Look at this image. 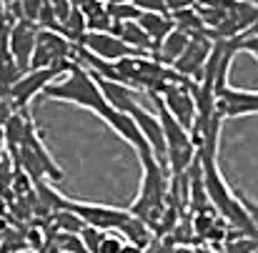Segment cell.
Here are the masks:
<instances>
[{"label": "cell", "mask_w": 258, "mask_h": 253, "mask_svg": "<svg viewBox=\"0 0 258 253\" xmlns=\"http://www.w3.org/2000/svg\"><path fill=\"white\" fill-rule=\"evenodd\" d=\"M43 98L86 108L93 115H98L100 120H105V115L113 110L110 103L105 100V95H103L98 81L88 73L86 68H81L78 63L71 68V73H68L66 78H60V81H55L53 85H48L45 93H43Z\"/></svg>", "instance_id": "1"}, {"label": "cell", "mask_w": 258, "mask_h": 253, "mask_svg": "<svg viewBox=\"0 0 258 253\" xmlns=\"http://www.w3.org/2000/svg\"><path fill=\"white\" fill-rule=\"evenodd\" d=\"M73 66H76V63H73V60H68V63H60V66H53V68L28 71V73L18 81V85H13V88H10V93H8L5 98L13 103V108H15V110H28V103H30L35 95H43L48 85H53L55 81L66 78V76L71 73V68H73Z\"/></svg>", "instance_id": "2"}, {"label": "cell", "mask_w": 258, "mask_h": 253, "mask_svg": "<svg viewBox=\"0 0 258 253\" xmlns=\"http://www.w3.org/2000/svg\"><path fill=\"white\" fill-rule=\"evenodd\" d=\"M63 208L66 211H73L76 216H81L86 221V226L93 228H100L105 233H113V231H120L125 226V221L131 218V211L128 208H115V206H103V203H88V201H76V198H68L63 201Z\"/></svg>", "instance_id": "3"}, {"label": "cell", "mask_w": 258, "mask_h": 253, "mask_svg": "<svg viewBox=\"0 0 258 253\" xmlns=\"http://www.w3.org/2000/svg\"><path fill=\"white\" fill-rule=\"evenodd\" d=\"M73 50H76V45L66 35L53 33V30H40L38 40H35V53H33L30 71H43V68L68 63V60H73Z\"/></svg>", "instance_id": "4"}, {"label": "cell", "mask_w": 258, "mask_h": 253, "mask_svg": "<svg viewBox=\"0 0 258 253\" xmlns=\"http://www.w3.org/2000/svg\"><path fill=\"white\" fill-rule=\"evenodd\" d=\"M213 45H216V40L208 35V30H206L203 35H193L190 43H188V48H185V53H183L180 60L173 66V71H175L180 78L190 81V83H201L203 68H206V63H208V58H211V53H213Z\"/></svg>", "instance_id": "5"}, {"label": "cell", "mask_w": 258, "mask_h": 253, "mask_svg": "<svg viewBox=\"0 0 258 253\" xmlns=\"http://www.w3.org/2000/svg\"><path fill=\"white\" fill-rule=\"evenodd\" d=\"M190 85L193 83H171L158 93V95L163 98V105L168 108V113H171L188 133H190L193 123H196V115H198Z\"/></svg>", "instance_id": "6"}, {"label": "cell", "mask_w": 258, "mask_h": 253, "mask_svg": "<svg viewBox=\"0 0 258 253\" xmlns=\"http://www.w3.org/2000/svg\"><path fill=\"white\" fill-rule=\"evenodd\" d=\"M81 48H86L88 53H93L95 58H100L105 63H120L125 58H136L138 55L115 33H88L83 38V43H81Z\"/></svg>", "instance_id": "7"}, {"label": "cell", "mask_w": 258, "mask_h": 253, "mask_svg": "<svg viewBox=\"0 0 258 253\" xmlns=\"http://www.w3.org/2000/svg\"><path fill=\"white\" fill-rule=\"evenodd\" d=\"M131 115H133V120L138 123V128H141L143 138L148 141V146H151V151L156 153V158L161 161V166H166V168H168V143H166L163 125H161L158 115L148 113L141 103L131 110Z\"/></svg>", "instance_id": "8"}, {"label": "cell", "mask_w": 258, "mask_h": 253, "mask_svg": "<svg viewBox=\"0 0 258 253\" xmlns=\"http://www.w3.org/2000/svg\"><path fill=\"white\" fill-rule=\"evenodd\" d=\"M40 28L35 23L28 20H18L10 35V58L28 73L30 63H33V53H35V40H38Z\"/></svg>", "instance_id": "9"}, {"label": "cell", "mask_w": 258, "mask_h": 253, "mask_svg": "<svg viewBox=\"0 0 258 253\" xmlns=\"http://www.w3.org/2000/svg\"><path fill=\"white\" fill-rule=\"evenodd\" d=\"M218 113L223 118L258 115V90H238L228 88L218 95Z\"/></svg>", "instance_id": "10"}, {"label": "cell", "mask_w": 258, "mask_h": 253, "mask_svg": "<svg viewBox=\"0 0 258 253\" xmlns=\"http://www.w3.org/2000/svg\"><path fill=\"white\" fill-rule=\"evenodd\" d=\"M118 138H123L133 151H136V156H141L146 148H151L148 146V141L143 138V133H141V128H138V123L133 120V115L131 113H120V110H110L108 115H105V120H103Z\"/></svg>", "instance_id": "11"}, {"label": "cell", "mask_w": 258, "mask_h": 253, "mask_svg": "<svg viewBox=\"0 0 258 253\" xmlns=\"http://www.w3.org/2000/svg\"><path fill=\"white\" fill-rule=\"evenodd\" d=\"M188 43H190V35L188 33H183V30H173L171 35L156 48V60L158 63H163L166 68H173L178 60H180V55L185 53V48H188Z\"/></svg>", "instance_id": "12"}, {"label": "cell", "mask_w": 258, "mask_h": 253, "mask_svg": "<svg viewBox=\"0 0 258 253\" xmlns=\"http://www.w3.org/2000/svg\"><path fill=\"white\" fill-rule=\"evenodd\" d=\"M138 25L146 30V35L156 43V48L171 35L175 30V23H173L171 15H163V13H141L138 18Z\"/></svg>", "instance_id": "13"}, {"label": "cell", "mask_w": 258, "mask_h": 253, "mask_svg": "<svg viewBox=\"0 0 258 253\" xmlns=\"http://www.w3.org/2000/svg\"><path fill=\"white\" fill-rule=\"evenodd\" d=\"M23 146H28V148L35 153V158H38L40 168H43V173H45V178H50V180H60V178H66V173L58 168L55 158L48 153V148H45L43 136H40V131H38V128H35V131L25 138V143H23Z\"/></svg>", "instance_id": "14"}, {"label": "cell", "mask_w": 258, "mask_h": 253, "mask_svg": "<svg viewBox=\"0 0 258 253\" xmlns=\"http://www.w3.org/2000/svg\"><path fill=\"white\" fill-rule=\"evenodd\" d=\"M50 226L55 233H71V236H81L83 228H86V221L81 216H76L73 211H58L53 218H50Z\"/></svg>", "instance_id": "15"}, {"label": "cell", "mask_w": 258, "mask_h": 253, "mask_svg": "<svg viewBox=\"0 0 258 253\" xmlns=\"http://www.w3.org/2000/svg\"><path fill=\"white\" fill-rule=\"evenodd\" d=\"M105 10H108V15L120 25V23H136L138 18H141V10H138V5L133 3V0H128V3H105Z\"/></svg>", "instance_id": "16"}, {"label": "cell", "mask_w": 258, "mask_h": 253, "mask_svg": "<svg viewBox=\"0 0 258 253\" xmlns=\"http://www.w3.org/2000/svg\"><path fill=\"white\" fill-rule=\"evenodd\" d=\"M258 251V238L253 236H243L238 231H233L226 243H223V253H256Z\"/></svg>", "instance_id": "17"}, {"label": "cell", "mask_w": 258, "mask_h": 253, "mask_svg": "<svg viewBox=\"0 0 258 253\" xmlns=\"http://www.w3.org/2000/svg\"><path fill=\"white\" fill-rule=\"evenodd\" d=\"M53 243L58 253H88L81 236H71V233H55L53 236Z\"/></svg>", "instance_id": "18"}, {"label": "cell", "mask_w": 258, "mask_h": 253, "mask_svg": "<svg viewBox=\"0 0 258 253\" xmlns=\"http://www.w3.org/2000/svg\"><path fill=\"white\" fill-rule=\"evenodd\" d=\"M103 238H105V231L93 228V226H86V228H83V233H81V241H83V246H86L88 253H98L100 251Z\"/></svg>", "instance_id": "19"}, {"label": "cell", "mask_w": 258, "mask_h": 253, "mask_svg": "<svg viewBox=\"0 0 258 253\" xmlns=\"http://www.w3.org/2000/svg\"><path fill=\"white\" fill-rule=\"evenodd\" d=\"M123 246H125V238L118 231H113V233H105L98 253H123Z\"/></svg>", "instance_id": "20"}, {"label": "cell", "mask_w": 258, "mask_h": 253, "mask_svg": "<svg viewBox=\"0 0 258 253\" xmlns=\"http://www.w3.org/2000/svg\"><path fill=\"white\" fill-rule=\"evenodd\" d=\"M238 53L253 55L258 63V30H251L248 35H241V38H238Z\"/></svg>", "instance_id": "21"}, {"label": "cell", "mask_w": 258, "mask_h": 253, "mask_svg": "<svg viewBox=\"0 0 258 253\" xmlns=\"http://www.w3.org/2000/svg\"><path fill=\"white\" fill-rule=\"evenodd\" d=\"M138 5L141 13H163V15H171L168 10V0H133Z\"/></svg>", "instance_id": "22"}, {"label": "cell", "mask_w": 258, "mask_h": 253, "mask_svg": "<svg viewBox=\"0 0 258 253\" xmlns=\"http://www.w3.org/2000/svg\"><path fill=\"white\" fill-rule=\"evenodd\" d=\"M15 113H18V110L13 108V103H10L8 98H0V131L10 123V118H13Z\"/></svg>", "instance_id": "23"}, {"label": "cell", "mask_w": 258, "mask_h": 253, "mask_svg": "<svg viewBox=\"0 0 258 253\" xmlns=\"http://www.w3.org/2000/svg\"><path fill=\"white\" fill-rule=\"evenodd\" d=\"M146 253H173V248H163V243L158 238H153L148 246H146Z\"/></svg>", "instance_id": "24"}, {"label": "cell", "mask_w": 258, "mask_h": 253, "mask_svg": "<svg viewBox=\"0 0 258 253\" xmlns=\"http://www.w3.org/2000/svg\"><path fill=\"white\" fill-rule=\"evenodd\" d=\"M123 253H146V248H143V246H136V243H128V241H125Z\"/></svg>", "instance_id": "25"}, {"label": "cell", "mask_w": 258, "mask_h": 253, "mask_svg": "<svg viewBox=\"0 0 258 253\" xmlns=\"http://www.w3.org/2000/svg\"><path fill=\"white\" fill-rule=\"evenodd\" d=\"M8 153V143H5V131H0V158Z\"/></svg>", "instance_id": "26"}, {"label": "cell", "mask_w": 258, "mask_h": 253, "mask_svg": "<svg viewBox=\"0 0 258 253\" xmlns=\"http://www.w3.org/2000/svg\"><path fill=\"white\" fill-rule=\"evenodd\" d=\"M173 253H196V251L188 248V246H173Z\"/></svg>", "instance_id": "27"}, {"label": "cell", "mask_w": 258, "mask_h": 253, "mask_svg": "<svg viewBox=\"0 0 258 253\" xmlns=\"http://www.w3.org/2000/svg\"><path fill=\"white\" fill-rule=\"evenodd\" d=\"M15 253H38V251H33V248H20V251H15Z\"/></svg>", "instance_id": "28"}, {"label": "cell", "mask_w": 258, "mask_h": 253, "mask_svg": "<svg viewBox=\"0 0 258 253\" xmlns=\"http://www.w3.org/2000/svg\"><path fill=\"white\" fill-rule=\"evenodd\" d=\"M256 253H258V251H256Z\"/></svg>", "instance_id": "29"}]
</instances>
